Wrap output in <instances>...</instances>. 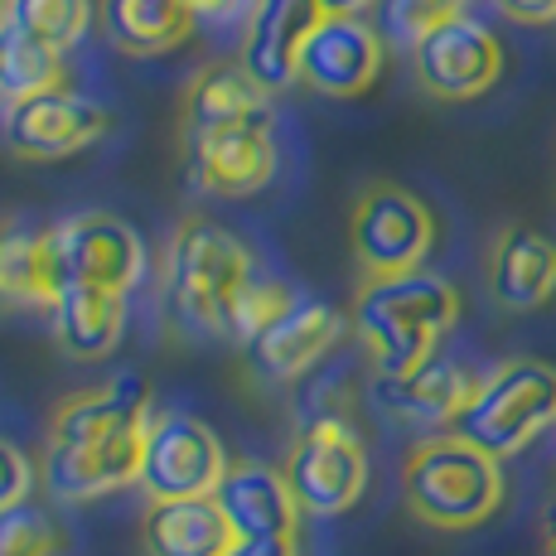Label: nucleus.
<instances>
[{
	"instance_id": "32",
	"label": "nucleus",
	"mask_w": 556,
	"mask_h": 556,
	"mask_svg": "<svg viewBox=\"0 0 556 556\" xmlns=\"http://www.w3.org/2000/svg\"><path fill=\"white\" fill-rule=\"evenodd\" d=\"M325 15H363L368 5H378V0H315Z\"/></svg>"
},
{
	"instance_id": "6",
	"label": "nucleus",
	"mask_w": 556,
	"mask_h": 556,
	"mask_svg": "<svg viewBox=\"0 0 556 556\" xmlns=\"http://www.w3.org/2000/svg\"><path fill=\"white\" fill-rule=\"evenodd\" d=\"M286 484H291L301 513L315 518H334L349 513L368 489V451H363L358 431L339 416H319L301 431V441L286 455Z\"/></svg>"
},
{
	"instance_id": "8",
	"label": "nucleus",
	"mask_w": 556,
	"mask_h": 556,
	"mask_svg": "<svg viewBox=\"0 0 556 556\" xmlns=\"http://www.w3.org/2000/svg\"><path fill=\"white\" fill-rule=\"evenodd\" d=\"M53 266L63 286H102L126 295L146 271V248L112 213H73L53 223Z\"/></svg>"
},
{
	"instance_id": "2",
	"label": "nucleus",
	"mask_w": 556,
	"mask_h": 556,
	"mask_svg": "<svg viewBox=\"0 0 556 556\" xmlns=\"http://www.w3.org/2000/svg\"><path fill=\"white\" fill-rule=\"evenodd\" d=\"M256 276L252 252L213 218H185L160 266V295L179 329L228 339V315Z\"/></svg>"
},
{
	"instance_id": "31",
	"label": "nucleus",
	"mask_w": 556,
	"mask_h": 556,
	"mask_svg": "<svg viewBox=\"0 0 556 556\" xmlns=\"http://www.w3.org/2000/svg\"><path fill=\"white\" fill-rule=\"evenodd\" d=\"M232 556H295L291 542H238Z\"/></svg>"
},
{
	"instance_id": "11",
	"label": "nucleus",
	"mask_w": 556,
	"mask_h": 556,
	"mask_svg": "<svg viewBox=\"0 0 556 556\" xmlns=\"http://www.w3.org/2000/svg\"><path fill=\"white\" fill-rule=\"evenodd\" d=\"M388 39L363 15H325L301 53V83L325 98H363L382 78Z\"/></svg>"
},
{
	"instance_id": "4",
	"label": "nucleus",
	"mask_w": 556,
	"mask_h": 556,
	"mask_svg": "<svg viewBox=\"0 0 556 556\" xmlns=\"http://www.w3.org/2000/svg\"><path fill=\"white\" fill-rule=\"evenodd\" d=\"M547 426H556V368L542 358H508L489 378H479L475 397L451 431L484 455L508 459L528 451Z\"/></svg>"
},
{
	"instance_id": "5",
	"label": "nucleus",
	"mask_w": 556,
	"mask_h": 556,
	"mask_svg": "<svg viewBox=\"0 0 556 556\" xmlns=\"http://www.w3.org/2000/svg\"><path fill=\"white\" fill-rule=\"evenodd\" d=\"M435 248V213L412 189L378 179V185L358 189L354 208H349V252H354L358 271L368 276H397L421 271L426 256Z\"/></svg>"
},
{
	"instance_id": "1",
	"label": "nucleus",
	"mask_w": 556,
	"mask_h": 556,
	"mask_svg": "<svg viewBox=\"0 0 556 556\" xmlns=\"http://www.w3.org/2000/svg\"><path fill=\"white\" fill-rule=\"evenodd\" d=\"M349 319H354L378 378H406L421 363H431L441 339L455 329L459 295L445 276L426 271V266L397 276L358 271Z\"/></svg>"
},
{
	"instance_id": "27",
	"label": "nucleus",
	"mask_w": 556,
	"mask_h": 556,
	"mask_svg": "<svg viewBox=\"0 0 556 556\" xmlns=\"http://www.w3.org/2000/svg\"><path fill=\"white\" fill-rule=\"evenodd\" d=\"M291 301H295L291 286H281V281H262V276H252L248 291L238 295V305H232V315H228V339H232V344L248 349L252 339L262 334V329L271 325V319L281 315V309L291 305Z\"/></svg>"
},
{
	"instance_id": "13",
	"label": "nucleus",
	"mask_w": 556,
	"mask_h": 556,
	"mask_svg": "<svg viewBox=\"0 0 556 556\" xmlns=\"http://www.w3.org/2000/svg\"><path fill=\"white\" fill-rule=\"evenodd\" d=\"M319 20H325V10L315 0H256L238 49V63L248 68L256 88L286 92L291 83H301V53Z\"/></svg>"
},
{
	"instance_id": "23",
	"label": "nucleus",
	"mask_w": 556,
	"mask_h": 556,
	"mask_svg": "<svg viewBox=\"0 0 556 556\" xmlns=\"http://www.w3.org/2000/svg\"><path fill=\"white\" fill-rule=\"evenodd\" d=\"M102 25L122 53L151 59L185 45L199 20L189 15L185 0H102Z\"/></svg>"
},
{
	"instance_id": "22",
	"label": "nucleus",
	"mask_w": 556,
	"mask_h": 556,
	"mask_svg": "<svg viewBox=\"0 0 556 556\" xmlns=\"http://www.w3.org/2000/svg\"><path fill=\"white\" fill-rule=\"evenodd\" d=\"M49 315H53V334H59L63 354L92 363L122 344L126 295L102 291V286H63Z\"/></svg>"
},
{
	"instance_id": "7",
	"label": "nucleus",
	"mask_w": 556,
	"mask_h": 556,
	"mask_svg": "<svg viewBox=\"0 0 556 556\" xmlns=\"http://www.w3.org/2000/svg\"><path fill=\"white\" fill-rule=\"evenodd\" d=\"M223 441L185 412H160L146 431V459H141V489L151 504L169 498H213L228 475Z\"/></svg>"
},
{
	"instance_id": "20",
	"label": "nucleus",
	"mask_w": 556,
	"mask_h": 556,
	"mask_svg": "<svg viewBox=\"0 0 556 556\" xmlns=\"http://www.w3.org/2000/svg\"><path fill=\"white\" fill-rule=\"evenodd\" d=\"M146 556H232L238 532L223 518L218 498H169L141 518Z\"/></svg>"
},
{
	"instance_id": "24",
	"label": "nucleus",
	"mask_w": 556,
	"mask_h": 556,
	"mask_svg": "<svg viewBox=\"0 0 556 556\" xmlns=\"http://www.w3.org/2000/svg\"><path fill=\"white\" fill-rule=\"evenodd\" d=\"M53 88H63V53L35 39L29 29L0 20V98L25 102Z\"/></svg>"
},
{
	"instance_id": "14",
	"label": "nucleus",
	"mask_w": 556,
	"mask_h": 556,
	"mask_svg": "<svg viewBox=\"0 0 556 556\" xmlns=\"http://www.w3.org/2000/svg\"><path fill=\"white\" fill-rule=\"evenodd\" d=\"M189 179L208 194L242 199L271 185L276 175V141L271 126H223V131L185 136Z\"/></svg>"
},
{
	"instance_id": "18",
	"label": "nucleus",
	"mask_w": 556,
	"mask_h": 556,
	"mask_svg": "<svg viewBox=\"0 0 556 556\" xmlns=\"http://www.w3.org/2000/svg\"><path fill=\"white\" fill-rule=\"evenodd\" d=\"M63 281L53 266V223H29L20 213L0 218V305L53 309Z\"/></svg>"
},
{
	"instance_id": "30",
	"label": "nucleus",
	"mask_w": 556,
	"mask_h": 556,
	"mask_svg": "<svg viewBox=\"0 0 556 556\" xmlns=\"http://www.w3.org/2000/svg\"><path fill=\"white\" fill-rule=\"evenodd\" d=\"M494 5L518 25H552L556 20V0H494Z\"/></svg>"
},
{
	"instance_id": "10",
	"label": "nucleus",
	"mask_w": 556,
	"mask_h": 556,
	"mask_svg": "<svg viewBox=\"0 0 556 556\" xmlns=\"http://www.w3.org/2000/svg\"><path fill=\"white\" fill-rule=\"evenodd\" d=\"M106 126H112V116H106L102 102L83 98L73 88H53L39 92V98L10 102L0 131H5V146L20 160H63L102 141Z\"/></svg>"
},
{
	"instance_id": "9",
	"label": "nucleus",
	"mask_w": 556,
	"mask_h": 556,
	"mask_svg": "<svg viewBox=\"0 0 556 556\" xmlns=\"http://www.w3.org/2000/svg\"><path fill=\"white\" fill-rule=\"evenodd\" d=\"M412 63H416V83L431 98L469 102V98H484L504 78V45H498L494 29L459 15L435 29V35H426L412 49Z\"/></svg>"
},
{
	"instance_id": "12",
	"label": "nucleus",
	"mask_w": 556,
	"mask_h": 556,
	"mask_svg": "<svg viewBox=\"0 0 556 556\" xmlns=\"http://www.w3.org/2000/svg\"><path fill=\"white\" fill-rule=\"evenodd\" d=\"M339 334H344V315H339L334 305L315 301V295H295L242 354H248L256 378L295 382L301 372H309L329 349H334Z\"/></svg>"
},
{
	"instance_id": "33",
	"label": "nucleus",
	"mask_w": 556,
	"mask_h": 556,
	"mask_svg": "<svg viewBox=\"0 0 556 556\" xmlns=\"http://www.w3.org/2000/svg\"><path fill=\"white\" fill-rule=\"evenodd\" d=\"M185 5L194 20H213V15H228V5H238V0H185Z\"/></svg>"
},
{
	"instance_id": "15",
	"label": "nucleus",
	"mask_w": 556,
	"mask_h": 556,
	"mask_svg": "<svg viewBox=\"0 0 556 556\" xmlns=\"http://www.w3.org/2000/svg\"><path fill=\"white\" fill-rule=\"evenodd\" d=\"M146 431L98 445H45V489L63 504H92V498L116 494L126 484H141Z\"/></svg>"
},
{
	"instance_id": "29",
	"label": "nucleus",
	"mask_w": 556,
	"mask_h": 556,
	"mask_svg": "<svg viewBox=\"0 0 556 556\" xmlns=\"http://www.w3.org/2000/svg\"><path fill=\"white\" fill-rule=\"evenodd\" d=\"M29 484H35V469H29V459L20 455L10 441H0V513L29 504Z\"/></svg>"
},
{
	"instance_id": "34",
	"label": "nucleus",
	"mask_w": 556,
	"mask_h": 556,
	"mask_svg": "<svg viewBox=\"0 0 556 556\" xmlns=\"http://www.w3.org/2000/svg\"><path fill=\"white\" fill-rule=\"evenodd\" d=\"M542 556H556V508L542 518Z\"/></svg>"
},
{
	"instance_id": "3",
	"label": "nucleus",
	"mask_w": 556,
	"mask_h": 556,
	"mask_svg": "<svg viewBox=\"0 0 556 556\" xmlns=\"http://www.w3.org/2000/svg\"><path fill=\"white\" fill-rule=\"evenodd\" d=\"M402 494L412 518L441 532H469L504 504V459L459 441L455 431L416 441L402 465Z\"/></svg>"
},
{
	"instance_id": "35",
	"label": "nucleus",
	"mask_w": 556,
	"mask_h": 556,
	"mask_svg": "<svg viewBox=\"0 0 556 556\" xmlns=\"http://www.w3.org/2000/svg\"><path fill=\"white\" fill-rule=\"evenodd\" d=\"M0 10H5V0H0Z\"/></svg>"
},
{
	"instance_id": "21",
	"label": "nucleus",
	"mask_w": 556,
	"mask_h": 556,
	"mask_svg": "<svg viewBox=\"0 0 556 556\" xmlns=\"http://www.w3.org/2000/svg\"><path fill=\"white\" fill-rule=\"evenodd\" d=\"M479 382L469 378L459 363L451 358H431L406 378H378V402L392 416L406 421H426V426H455V416L469 406Z\"/></svg>"
},
{
	"instance_id": "16",
	"label": "nucleus",
	"mask_w": 556,
	"mask_h": 556,
	"mask_svg": "<svg viewBox=\"0 0 556 556\" xmlns=\"http://www.w3.org/2000/svg\"><path fill=\"white\" fill-rule=\"evenodd\" d=\"M213 498H218L223 518L232 522L238 542H295L301 504H295L281 469L242 459V465H232L228 475H223Z\"/></svg>"
},
{
	"instance_id": "19",
	"label": "nucleus",
	"mask_w": 556,
	"mask_h": 556,
	"mask_svg": "<svg viewBox=\"0 0 556 556\" xmlns=\"http://www.w3.org/2000/svg\"><path fill=\"white\" fill-rule=\"evenodd\" d=\"M223 126H271V92L256 88L242 63H203L185 88V136Z\"/></svg>"
},
{
	"instance_id": "25",
	"label": "nucleus",
	"mask_w": 556,
	"mask_h": 556,
	"mask_svg": "<svg viewBox=\"0 0 556 556\" xmlns=\"http://www.w3.org/2000/svg\"><path fill=\"white\" fill-rule=\"evenodd\" d=\"M0 20H10V25L29 29V35L53 45L59 53H68L83 35H88L92 0H5Z\"/></svg>"
},
{
	"instance_id": "28",
	"label": "nucleus",
	"mask_w": 556,
	"mask_h": 556,
	"mask_svg": "<svg viewBox=\"0 0 556 556\" xmlns=\"http://www.w3.org/2000/svg\"><path fill=\"white\" fill-rule=\"evenodd\" d=\"M59 532H53L49 513L35 504H20L0 513V556H53Z\"/></svg>"
},
{
	"instance_id": "26",
	"label": "nucleus",
	"mask_w": 556,
	"mask_h": 556,
	"mask_svg": "<svg viewBox=\"0 0 556 556\" xmlns=\"http://www.w3.org/2000/svg\"><path fill=\"white\" fill-rule=\"evenodd\" d=\"M469 0H378V35L397 49H416L426 35L465 15Z\"/></svg>"
},
{
	"instance_id": "17",
	"label": "nucleus",
	"mask_w": 556,
	"mask_h": 556,
	"mask_svg": "<svg viewBox=\"0 0 556 556\" xmlns=\"http://www.w3.org/2000/svg\"><path fill=\"white\" fill-rule=\"evenodd\" d=\"M489 291L494 301L528 315L556 301V242L532 223H504L489 252Z\"/></svg>"
}]
</instances>
